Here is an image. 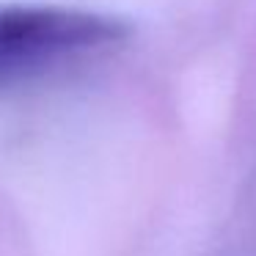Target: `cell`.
Here are the masks:
<instances>
[{"mask_svg": "<svg viewBox=\"0 0 256 256\" xmlns=\"http://www.w3.org/2000/svg\"><path fill=\"white\" fill-rule=\"evenodd\" d=\"M122 34L108 17L50 6H0V78L100 47Z\"/></svg>", "mask_w": 256, "mask_h": 256, "instance_id": "6da1fadb", "label": "cell"}]
</instances>
